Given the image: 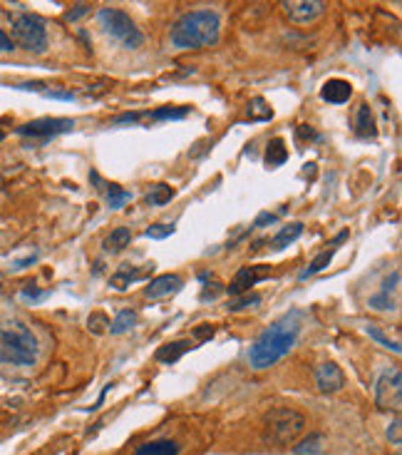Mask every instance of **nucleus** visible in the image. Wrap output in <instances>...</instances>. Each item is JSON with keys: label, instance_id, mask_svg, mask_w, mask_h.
Masks as SVG:
<instances>
[{"label": "nucleus", "instance_id": "nucleus-1", "mask_svg": "<svg viewBox=\"0 0 402 455\" xmlns=\"http://www.w3.org/2000/svg\"><path fill=\"white\" fill-rule=\"evenodd\" d=\"M300 334V316L298 311L286 313L284 319L273 321L271 326L261 331L258 338L254 341L249 351V364L256 371L271 368L273 364L284 359L286 353H291V348L295 346Z\"/></svg>", "mask_w": 402, "mask_h": 455}, {"label": "nucleus", "instance_id": "nucleus-2", "mask_svg": "<svg viewBox=\"0 0 402 455\" xmlns=\"http://www.w3.org/2000/svg\"><path fill=\"white\" fill-rule=\"evenodd\" d=\"M221 20L214 10H192L182 15L171 28V45L182 50H199L219 43Z\"/></svg>", "mask_w": 402, "mask_h": 455}, {"label": "nucleus", "instance_id": "nucleus-3", "mask_svg": "<svg viewBox=\"0 0 402 455\" xmlns=\"http://www.w3.org/2000/svg\"><path fill=\"white\" fill-rule=\"evenodd\" d=\"M40 353L38 336L28 324L8 319L0 326V364L8 366H35Z\"/></svg>", "mask_w": 402, "mask_h": 455}, {"label": "nucleus", "instance_id": "nucleus-4", "mask_svg": "<svg viewBox=\"0 0 402 455\" xmlns=\"http://www.w3.org/2000/svg\"><path fill=\"white\" fill-rule=\"evenodd\" d=\"M97 23H100L102 33L107 38H112L119 47H125V50L142 47L144 43L142 30L137 28L134 20L125 10H119V8H100L97 10Z\"/></svg>", "mask_w": 402, "mask_h": 455}, {"label": "nucleus", "instance_id": "nucleus-5", "mask_svg": "<svg viewBox=\"0 0 402 455\" xmlns=\"http://www.w3.org/2000/svg\"><path fill=\"white\" fill-rule=\"evenodd\" d=\"M306 428V415L295 408H273L266 413V435L273 445H288Z\"/></svg>", "mask_w": 402, "mask_h": 455}, {"label": "nucleus", "instance_id": "nucleus-6", "mask_svg": "<svg viewBox=\"0 0 402 455\" xmlns=\"http://www.w3.org/2000/svg\"><path fill=\"white\" fill-rule=\"evenodd\" d=\"M13 43L30 52H45L47 50V28L45 20L33 13H20L13 17Z\"/></svg>", "mask_w": 402, "mask_h": 455}, {"label": "nucleus", "instance_id": "nucleus-7", "mask_svg": "<svg viewBox=\"0 0 402 455\" xmlns=\"http://www.w3.org/2000/svg\"><path fill=\"white\" fill-rule=\"evenodd\" d=\"M375 403L382 410H395L400 415L402 410V371L390 368L380 375L375 383Z\"/></svg>", "mask_w": 402, "mask_h": 455}, {"label": "nucleus", "instance_id": "nucleus-8", "mask_svg": "<svg viewBox=\"0 0 402 455\" xmlns=\"http://www.w3.org/2000/svg\"><path fill=\"white\" fill-rule=\"evenodd\" d=\"M75 127L72 120L68 117H40V120H33L28 125H20L17 127V135L23 137H55V135H63V132H70Z\"/></svg>", "mask_w": 402, "mask_h": 455}, {"label": "nucleus", "instance_id": "nucleus-9", "mask_svg": "<svg viewBox=\"0 0 402 455\" xmlns=\"http://www.w3.org/2000/svg\"><path fill=\"white\" fill-rule=\"evenodd\" d=\"M268 276H271V269L268 267H241L236 271V276H233V281L229 284V294L231 296L251 294V286L268 279Z\"/></svg>", "mask_w": 402, "mask_h": 455}, {"label": "nucleus", "instance_id": "nucleus-10", "mask_svg": "<svg viewBox=\"0 0 402 455\" xmlns=\"http://www.w3.org/2000/svg\"><path fill=\"white\" fill-rule=\"evenodd\" d=\"M316 386L323 393H338L346 386V373L340 371L338 364L325 361V364L316 366Z\"/></svg>", "mask_w": 402, "mask_h": 455}, {"label": "nucleus", "instance_id": "nucleus-11", "mask_svg": "<svg viewBox=\"0 0 402 455\" xmlns=\"http://www.w3.org/2000/svg\"><path fill=\"white\" fill-rule=\"evenodd\" d=\"M284 10L293 23H311L325 10V3L323 0H293V3H284Z\"/></svg>", "mask_w": 402, "mask_h": 455}, {"label": "nucleus", "instance_id": "nucleus-12", "mask_svg": "<svg viewBox=\"0 0 402 455\" xmlns=\"http://www.w3.org/2000/svg\"><path fill=\"white\" fill-rule=\"evenodd\" d=\"M184 281L179 274H162L157 279H152L144 289V296L147 299H167V296L176 294V291H182Z\"/></svg>", "mask_w": 402, "mask_h": 455}, {"label": "nucleus", "instance_id": "nucleus-13", "mask_svg": "<svg viewBox=\"0 0 402 455\" xmlns=\"http://www.w3.org/2000/svg\"><path fill=\"white\" fill-rule=\"evenodd\" d=\"M353 95V85L343 77H330L323 87H320V97H323L325 103H333V105H343L348 103Z\"/></svg>", "mask_w": 402, "mask_h": 455}, {"label": "nucleus", "instance_id": "nucleus-14", "mask_svg": "<svg viewBox=\"0 0 402 455\" xmlns=\"http://www.w3.org/2000/svg\"><path fill=\"white\" fill-rule=\"evenodd\" d=\"M182 453V445L176 440H149V443L137 445L134 455H179Z\"/></svg>", "mask_w": 402, "mask_h": 455}, {"label": "nucleus", "instance_id": "nucleus-15", "mask_svg": "<svg viewBox=\"0 0 402 455\" xmlns=\"http://www.w3.org/2000/svg\"><path fill=\"white\" fill-rule=\"evenodd\" d=\"M92 182H97V184H102V192L107 194V207L109 209H119V207H125L127 202L132 200V194L127 192V189H122L119 184H107V182H102L100 179V174H92Z\"/></svg>", "mask_w": 402, "mask_h": 455}, {"label": "nucleus", "instance_id": "nucleus-16", "mask_svg": "<svg viewBox=\"0 0 402 455\" xmlns=\"http://www.w3.org/2000/svg\"><path fill=\"white\" fill-rule=\"evenodd\" d=\"M192 348H194L192 338H182V341L167 343V346H162L157 351V361H162V364H176V361L182 359L187 351H192Z\"/></svg>", "mask_w": 402, "mask_h": 455}, {"label": "nucleus", "instance_id": "nucleus-17", "mask_svg": "<svg viewBox=\"0 0 402 455\" xmlns=\"http://www.w3.org/2000/svg\"><path fill=\"white\" fill-rule=\"evenodd\" d=\"M300 234H303V224H300V222L286 224V227L281 229V232H278L276 237L271 239V246H273L276 251H281V249H286V246L293 244V241L298 239Z\"/></svg>", "mask_w": 402, "mask_h": 455}, {"label": "nucleus", "instance_id": "nucleus-18", "mask_svg": "<svg viewBox=\"0 0 402 455\" xmlns=\"http://www.w3.org/2000/svg\"><path fill=\"white\" fill-rule=\"evenodd\" d=\"M132 241V232L127 227H117L112 234H109L107 239H105V251H109V254H117V251H122L125 246H130Z\"/></svg>", "mask_w": 402, "mask_h": 455}, {"label": "nucleus", "instance_id": "nucleus-19", "mask_svg": "<svg viewBox=\"0 0 402 455\" xmlns=\"http://www.w3.org/2000/svg\"><path fill=\"white\" fill-rule=\"evenodd\" d=\"M286 160H288V147H286V142L281 140V137H276V140H271V142H268L266 165L268 167H281Z\"/></svg>", "mask_w": 402, "mask_h": 455}, {"label": "nucleus", "instance_id": "nucleus-20", "mask_svg": "<svg viewBox=\"0 0 402 455\" xmlns=\"http://www.w3.org/2000/svg\"><path fill=\"white\" fill-rule=\"evenodd\" d=\"M144 274H147V271H137V269H130V264H122V267H119V271L112 276V286H114V289H119V291H125L132 281L144 279Z\"/></svg>", "mask_w": 402, "mask_h": 455}, {"label": "nucleus", "instance_id": "nucleus-21", "mask_svg": "<svg viewBox=\"0 0 402 455\" xmlns=\"http://www.w3.org/2000/svg\"><path fill=\"white\" fill-rule=\"evenodd\" d=\"M137 324V313L130 311V308H122V311L114 316V321H109V331H112L114 336L119 334H127V331H132Z\"/></svg>", "mask_w": 402, "mask_h": 455}, {"label": "nucleus", "instance_id": "nucleus-22", "mask_svg": "<svg viewBox=\"0 0 402 455\" xmlns=\"http://www.w3.org/2000/svg\"><path fill=\"white\" fill-rule=\"evenodd\" d=\"M355 125H357V135H360V137H373L375 135V120H373V112H370L368 105H360V107H357Z\"/></svg>", "mask_w": 402, "mask_h": 455}, {"label": "nucleus", "instance_id": "nucleus-23", "mask_svg": "<svg viewBox=\"0 0 402 455\" xmlns=\"http://www.w3.org/2000/svg\"><path fill=\"white\" fill-rule=\"evenodd\" d=\"M365 334L373 338V341H378L380 346H385V348H390L392 353H400L402 348H400V341H395V338H390L387 334H382V329L380 326H375V324H368L365 326Z\"/></svg>", "mask_w": 402, "mask_h": 455}, {"label": "nucleus", "instance_id": "nucleus-24", "mask_svg": "<svg viewBox=\"0 0 402 455\" xmlns=\"http://www.w3.org/2000/svg\"><path fill=\"white\" fill-rule=\"evenodd\" d=\"M333 256H335V249H328V251H323V254H318L316 259H313V262L308 264V269H303L300 279H308V276H313V274L323 271V269L328 267L330 262H333Z\"/></svg>", "mask_w": 402, "mask_h": 455}, {"label": "nucleus", "instance_id": "nucleus-25", "mask_svg": "<svg viewBox=\"0 0 402 455\" xmlns=\"http://www.w3.org/2000/svg\"><path fill=\"white\" fill-rule=\"evenodd\" d=\"M192 112V107H187V105H182V107H162V110H154V112H149V117L152 120H184L187 114Z\"/></svg>", "mask_w": 402, "mask_h": 455}, {"label": "nucleus", "instance_id": "nucleus-26", "mask_svg": "<svg viewBox=\"0 0 402 455\" xmlns=\"http://www.w3.org/2000/svg\"><path fill=\"white\" fill-rule=\"evenodd\" d=\"M323 443H325V435H320V433H313L311 438H306L303 443H298L293 448L295 455H308V453H320L323 450Z\"/></svg>", "mask_w": 402, "mask_h": 455}, {"label": "nucleus", "instance_id": "nucleus-27", "mask_svg": "<svg viewBox=\"0 0 402 455\" xmlns=\"http://www.w3.org/2000/svg\"><path fill=\"white\" fill-rule=\"evenodd\" d=\"M171 197H174V189H171L169 184H154L152 192L147 194V202L154 207H162V204H167Z\"/></svg>", "mask_w": 402, "mask_h": 455}, {"label": "nucleus", "instance_id": "nucleus-28", "mask_svg": "<svg viewBox=\"0 0 402 455\" xmlns=\"http://www.w3.org/2000/svg\"><path fill=\"white\" fill-rule=\"evenodd\" d=\"M370 306L378 308V311H397V296H390L387 291H380V294L370 296Z\"/></svg>", "mask_w": 402, "mask_h": 455}, {"label": "nucleus", "instance_id": "nucleus-29", "mask_svg": "<svg viewBox=\"0 0 402 455\" xmlns=\"http://www.w3.org/2000/svg\"><path fill=\"white\" fill-rule=\"evenodd\" d=\"M258 304H261V296L258 294H244V296H236V299L229 304V308H231V311H238V308L258 306Z\"/></svg>", "mask_w": 402, "mask_h": 455}, {"label": "nucleus", "instance_id": "nucleus-30", "mask_svg": "<svg viewBox=\"0 0 402 455\" xmlns=\"http://www.w3.org/2000/svg\"><path fill=\"white\" fill-rule=\"evenodd\" d=\"M144 234H147L149 239H167V237L174 234V224H154Z\"/></svg>", "mask_w": 402, "mask_h": 455}, {"label": "nucleus", "instance_id": "nucleus-31", "mask_svg": "<svg viewBox=\"0 0 402 455\" xmlns=\"http://www.w3.org/2000/svg\"><path fill=\"white\" fill-rule=\"evenodd\" d=\"M87 326H90L92 334H105V326H109V319L105 313H92L87 319Z\"/></svg>", "mask_w": 402, "mask_h": 455}, {"label": "nucleus", "instance_id": "nucleus-32", "mask_svg": "<svg viewBox=\"0 0 402 455\" xmlns=\"http://www.w3.org/2000/svg\"><path fill=\"white\" fill-rule=\"evenodd\" d=\"M387 438H390L392 445L402 443V421H400V415H395V421H392L390 428H387Z\"/></svg>", "mask_w": 402, "mask_h": 455}, {"label": "nucleus", "instance_id": "nucleus-33", "mask_svg": "<svg viewBox=\"0 0 402 455\" xmlns=\"http://www.w3.org/2000/svg\"><path fill=\"white\" fill-rule=\"evenodd\" d=\"M10 50H15V43L10 40V35L6 30L0 28V52H10Z\"/></svg>", "mask_w": 402, "mask_h": 455}, {"label": "nucleus", "instance_id": "nucleus-34", "mask_svg": "<svg viewBox=\"0 0 402 455\" xmlns=\"http://www.w3.org/2000/svg\"><path fill=\"white\" fill-rule=\"evenodd\" d=\"M194 336H196V338H201V341H206V338H211V336H214V326H209V324L199 326V329L194 331Z\"/></svg>", "mask_w": 402, "mask_h": 455}, {"label": "nucleus", "instance_id": "nucleus-35", "mask_svg": "<svg viewBox=\"0 0 402 455\" xmlns=\"http://www.w3.org/2000/svg\"><path fill=\"white\" fill-rule=\"evenodd\" d=\"M45 97H55V100H75L72 92H60V90H45Z\"/></svg>", "mask_w": 402, "mask_h": 455}, {"label": "nucleus", "instance_id": "nucleus-36", "mask_svg": "<svg viewBox=\"0 0 402 455\" xmlns=\"http://www.w3.org/2000/svg\"><path fill=\"white\" fill-rule=\"evenodd\" d=\"M87 10H90V6H87V3H82V6H77V10H70L65 17H68V20H77V17H79V15H85Z\"/></svg>", "mask_w": 402, "mask_h": 455}, {"label": "nucleus", "instance_id": "nucleus-37", "mask_svg": "<svg viewBox=\"0 0 402 455\" xmlns=\"http://www.w3.org/2000/svg\"><path fill=\"white\" fill-rule=\"evenodd\" d=\"M278 219V214H261L258 219H256L254 227H263V224H273Z\"/></svg>", "mask_w": 402, "mask_h": 455}, {"label": "nucleus", "instance_id": "nucleus-38", "mask_svg": "<svg viewBox=\"0 0 402 455\" xmlns=\"http://www.w3.org/2000/svg\"><path fill=\"white\" fill-rule=\"evenodd\" d=\"M35 262H38V254H30V256H25V259H20V262L13 264V269H25L28 264H35Z\"/></svg>", "mask_w": 402, "mask_h": 455}, {"label": "nucleus", "instance_id": "nucleus-39", "mask_svg": "<svg viewBox=\"0 0 402 455\" xmlns=\"http://www.w3.org/2000/svg\"><path fill=\"white\" fill-rule=\"evenodd\" d=\"M23 296H25V299H40V296H45V291H38V289H23Z\"/></svg>", "mask_w": 402, "mask_h": 455}, {"label": "nucleus", "instance_id": "nucleus-40", "mask_svg": "<svg viewBox=\"0 0 402 455\" xmlns=\"http://www.w3.org/2000/svg\"><path fill=\"white\" fill-rule=\"evenodd\" d=\"M3 137H6V132H3V130H0V140H3Z\"/></svg>", "mask_w": 402, "mask_h": 455}, {"label": "nucleus", "instance_id": "nucleus-41", "mask_svg": "<svg viewBox=\"0 0 402 455\" xmlns=\"http://www.w3.org/2000/svg\"><path fill=\"white\" fill-rule=\"evenodd\" d=\"M395 455H397V453H395Z\"/></svg>", "mask_w": 402, "mask_h": 455}]
</instances>
